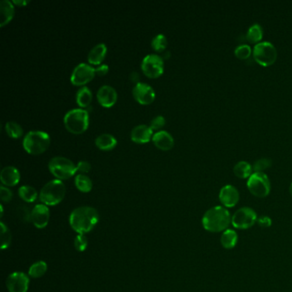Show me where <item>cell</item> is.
Instances as JSON below:
<instances>
[{
  "label": "cell",
  "mask_w": 292,
  "mask_h": 292,
  "mask_svg": "<svg viewBox=\"0 0 292 292\" xmlns=\"http://www.w3.org/2000/svg\"><path fill=\"white\" fill-rule=\"evenodd\" d=\"M99 219V213L95 208L84 206L72 211L70 215V224L76 232L85 235L94 229Z\"/></svg>",
  "instance_id": "obj_1"
},
{
  "label": "cell",
  "mask_w": 292,
  "mask_h": 292,
  "mask_svg": "<svg viewBox=\"0 0 292 292\" xmlns=\"http://www.w3.org/2000/svg\"><path fill=\"white\" fill-rule=\"evenodd\" d=\"M231 224V216L228 209L216 206L207 210L202 217V225L209 232H224Z\"/></svg>",
  "instance_id": "obj_2"
},
{
  "label": "cell",
  "mask_w": 292,
  "mask_h": 292,
  "mask_svg": "<svg viewBox=\"0 0 292 292\" xmlns=\"http://www.w3.org/2000/svg\"><path fill=\"white\" fill-rule=\"evenodd\" d=\"M51 138L45 131H31L27 133L23 141V148L32 155H39L49 148Z\"/></svg>",
  "instance_id": "obj_3"
},
{
  "label": "cell",
  "mask_w": 292,
  "mask_h": 292,
  "mask_svg": "<svg viewBox=\"0 0 292 292\" xmlns=\"http://www.w3.org/2000/svg\"><path fill=\"white\" fill-rule=\"evenodd\" d=\"M64 124L69 132L75 135L83 134L89 125L88 111L83 108L71 109L64 116Z\"/></svg>",
  "instance_id": "obj_4"
},
{
  "label": "cell",
  "mask_w": 292,
  "mask_h": 292,
  "mask_svg": "<svg viewBox=\"0 0 292 292\" xmlns=\"http://www.w3.org/2000/svg\"><path fill=\"white\" fill-rule=\"evenodd\" d=\"M66 185L61 180L54 179L43 186L40 192V200L46 206H56L66 196Z\"/></svg>",
  "instance_id": "obj_5"
},
{
  "label": "cell",
  "mask_w": 292,
  "mask_h": 292,
  "mask_svg": "<svg viewBox=\"0 0 292 292\" xmlns=\"http://www.w3.org/2000/svg\"><path fill=\"white\" fill-rule=\"evenodd\" d=\"M48 169L56 179L66 180L77 172V165L71 159L64 156H56L49 160Z\"/></svg>",
  "instance_id": "obj_6"
},
{
  "label": "cell",
  "mask_w": 292,
  "mask_h": 292,
  "mask_svg": "<svg viewBox=\"0 0 292 292\" xmlns=\"http://www.w3.org/2000/svg\"><path fill=\"white\" fill-rule=\"evenodd\" d=\"M253 57L255 62L264 67L272 66L277 60L278 51L275 46L268 41H261L253 49Z\"/></svg>",
  "instance_id": "obj_7"
},
{
  "label": "cell",
  "mask_w": 292,
  "mask_h": 292,
  "mask_svg": "<svg viewBox=\"0 0 292 292\" xmlns=\"http://www.w3.org/2000/svg\"><path fill=\"white\" fill-rule=\"evenodd\" d=\"M247 187L253 196L264 198L269 195L271 183L267 174L264 172H254L248 179Z\"/></svg>",
  "instance_id": "obj_8"
},
{
  "label": "cell",
  "mask_w": 292,
  "mask_h": 292,
  "mask_svg": "<svg viewBox=\"0 0 292 292\" xmlns=\"http://www.w3.org/2000/svg\"><path fill=\"white\" fill-rule=\"evenodd\" d=\"M257 213L251 207H242L231 216V224L236 229L247 230L257 222Z\"/></svg>",
  "instance_id": "obj_9"
},
{
  "label": "cell",
  "mask_w": 292,
  "mask_h": 292,
  "mask_svg": "<svg viewBox=\"0 0 292 292\" xmlns=\"http://www.w3.org/2000/svg\"><path fill=\"white\" fill-rule=\"evenodd\" d=\"M141 68L146 77L158 78L164 72V60L158 54H148L143 57Z\"/></svg>",
  "instance_id": "obj_10"
},
{
  "label": "cell",
  "mask_w": 292,
  "mask_h": 292,
  "mask_svg": "<svg viewBox=\"0 0 292 292\" xmlns=\"http://www.w3.org/2000/svg\"><path fill=\"white\" fill-rule=\"evenodd\" d=\"M95 69L86 63H81L71 73V82L73 85L83 87L95 77Z\"/></svg>",
  "instance_id": "obj_11"
},
{
  "label": "cell",
  "mask_w": 292,
  "mask_h": 292,
  "mask_svg": "<svg viewBox=\"0 0 292 292\" xmlns=\"http://www.w3.org/2000/svg\"><path fill=\"white\" fill-rule=\"evenodd\" d=\"M132 94L136 101L141 105H150L155 99V92L153 87L148 83H136L134 86Z\"/></svg>",
  "instance_id": "obj_12"
},
{
  "label": "cell",
  "mask_w": 292,
  "mask_h": 292,
  "mask_svg": "<svg viewBox=\"0 0 292 292\" xmlns=\"http://www.w3.org/2000/svg\"><path fill=\"white\" fill-rule=\"evenodd\" d=\"M29 285V277L24 272H13L6 280V286L9 292H27Z\"/></svg>",
  "instance_id": "obj_13"
},
{
  "label": "cell",
  "mask_w": 292,
  "mask_h": 292,
  "mask_svg": "<svg viewBox=\"0 0 292 292\" xmlns=\"http://www.w3.org/2000/svg\"><path fill=\"white\" fill-rule=\"evenodd\" d=\"M218 198L225 208H230L239 203L240 195L237 188L233 185H227L219 191Z\"/></svg>",
  "instance_id": "obj_14"
},
{
  "label": "cell",
  "mask_w": 292,
  "mask_h": 292,
  "mask_svg": "<svg viewBox=\"0 0 292 292\" xmlns=\"http://www.w3.org/2000/svg\"><path fill=\"white\" fill-rule=\"evenodd\" d=\"M50 210L45 204H37L31 211V222L34 226L43 229L48 224Z\"/></svg>",
  "instance_id": "obj_15"
},
{
  "label": "cell",
  "mask_w": 292,
  "mask_h": 292,
  "mask_svg": "<svg viewBox=\"0 0 292 292\" xmlns=\"http://www.w3.org/2000/svg\"><path fill=\"white\" fill-rule=\"evenodd\" d=\"M97 99L99 105L104 107H111L118 100L116 89L110 85H103L98 89Z\"/></svg>",
  "instance_id": "obj_16"
},
{
  "label": "cell",
  "mask_w": 292,
  "mask_h": 292,
  "mask_svg": "<svg viewBox=\"0 0 292 292\" xmlns=\"http://www.w3.org/2000/svg\"><path fill=\"white\" fill-rule=\"evenodd\" d=\"M153 130L149 125H136L131 132V138L134 142L138 144H144L153 139Z\"/></svg>",
  "instance_id": "obj_17"
},
{
  "label": "cell",
  "mask_w": 292,
  "mask_h": 292,
  "mask_svg": "<svg viewBox=\"0 0 292 292\" xmlns=\"http://www.w3.org/2000/svg\"><path fill=\"white\" fill-rule=\"evenodd\" d=\"M153 144L162 151H169L174 146V138L168 131H159L156 133L153 134Z\"/></svg>",
  "instance_id": "obj_18"
},
{
  "label": "cell",
  "mask_w": 292,
  "mask_h": 292,
  "mask_svg": "<svg viewBox=\"0 0 292 292\" xmlns=\"http://www.w3.org/2000/svg\"><path fill=\"white\" fill-rule=\"evenodd\" d=\"M21 175L19 170L12 165L4 167L0 173V180L6 187H13L20 181Z\"/></svg>",
  "instance_id": "obj_19"
},
{
  "label": "cell",
  "mask_w": 292,
  "mask_h": 292,
  "mask_svg": "<svg viewBox=\"0 0 292 292\" xmlns=\"http://www.w3.org/2000/svg\"><path fill=\"white\" fill-rule=\"evenodd\" d=\"M107 47L104 43H99L91 49L88 54V62L94 66H99L105 60Z\"/></svg>",
  "instance_id": "obj_20"
},
{
  "label": "cell",
  "mask_w": 292,
  "mask_h": 292,
  "mask_svg": "<svg viewBox=\"0 0 292 292\" xmlns=\"http://www.w3.org/2000/svg\"><path fill=\"white\" fill-rule=\"evenodd\" d=\"M14 6L13 2L10 0H2L0 2V14H1L0 25L1 27L8 24L12 20L15 14Z\"/></svg>",
  "instance_id": "obj_21"
},
{
  "label": "cell",
  "mask_w": 292,
  "mask_h": 292,
  "mask_svg": "<svg viewBox=\"0 0 292 292\" xmlns=\"http://www.w3.org/2000/svg\"><path fill=\"white\" fill-rule=\"evenodd\" d=\"M118 144L115 136L111 134L104 133L97 136L95 145L97 148L103 151H110L113 149Z\"/></svg>",
  "instance_id": "obj_22"
},
{
  "label": "cell",
  "mask_w": 292,
  "mask_h": 292,
  "mask_svg": "<svg viewBox=\"0 0 292 292\" xmlns=\"http://www.w3.org/2000/svg\"><path fill=\"white\" fill-rule=\"evenodd\" d=\"M93 99V94L90 88L83 86L77 90L76 94V100H77V105H79L81 108L88 107L90 105Z\"/></svg>",
  "instance_id": "obj_23"
},
{
  "label": "cell",
  "mask_w": 292,
  "mask_h": 292,
  "mask_svg": "<svg viewBox=\"0 0 292 292\" xmlns=\"http://www.w3.org/2000/svg\"><path fill=\"white\" fill-rule=\"evenodd\" d=\"M239 242V235L235 230L232 229H227L222 233L220 238V244L226 250H231L235 248L236 245Z\"/></svg>",
  "instance_id": "obj_24"
},
{
  "label": "cell",
  "mask_w": 292,
  "mask_h": 292,
  "mask_svg": "<svg viewBox=\"0 0 292 292\" xmlns=\"http://www.w3.org/2000/svg\"><path fill=\"white\" fill-rule=\"evenodd\" d=\"M233 171L239 179H250V177L254 173L253 166L247 161H239L236 164L233 168Z\"/></svg>",
  "instance_id": "obj_25"
},
{
  "label": "cell",
  "mask_w": 292,
  "mask_h": 292,
  "mask_svg": "<svg viewBox=\"0 0 292 292\" xmlns=\"http://www.w3.org/2000/svg\"><path fill=\"white\" fill-rule=\"evenodd\" d=\"M263 38V29L261 26L258 23H255L252 26H250V29H248L246 33V40L250 44H258L261 42V40Z\"/></svg>",
  "instance_id": "obj_26"
},
{
  "label": "cell",
  "mask_w": 292,
  "mask_h": 292,
  "mask_svg": "<svg viewBox=\"0 0 292 292\" xmlns=\"http://www.w3.org/2000/svg\"><path fill=\"white\" fill-rule=\"evenodd\" d=\"M75 185L77 190L83 193H88L93 189V182L85 174H77L75 178Z\"/></svg>",
  "instance_id": "obj_27"
},
{
  "label": "cell",
  "mask_w": 292,
  "mask_h": 292,
  "mask_svg": "<svg viewBox=\"0 0 292 292\" xmlns=\"http://www.w3.org/2000/svg\"><path fill=\"white\" fill-rule=\"evenodd\" d=\"M18 195L26 202H34L38 197L37 190L29 185H23L19 188Z\"/></svg>",
  "instance_id": "obj_28"
},
{
  "label": "cell",
  "mask_w": 292,
  "mask_h": 292,
  "mask_svg": "<svg viewBox=\"0 0 292 292\" xmlns=\"http://www.w3.org/2000/svg\"><path fill=\"white\" fill-rule=\"evenodd\" d=\"M5 130L7 135L11 138L18 139L23 135V129L18 123L15 121H9L5 125Z\"/></svg>",
  "instance_id": "obj_29"
},
{
  "label": "cell",
  "mask_w": 292,
  "mask_h": 292,
  "mask_svg": "<svg viewBox=\"0 0 292 292\" xmlns=\"http://www.w3.org/2000/svg\"><path fill=\"white\" fill-rule=\"evenodd\" d=\"M47 271V264L45 261H40L33 264L29 267V274L31 278H38L42 277Z\"/></svg>",
  "instance_id": "obj_30"
},
{
  "label": "cell",
  "mask_w": 292,
  "mask_h": 292,
  "mask_svg": "<svg viewBox=\"0 0 292 292\" xmlns=\"http://www.w3.org/2000/svg\"><path fill=\"white\" fill-rule=\"evenodd\" d=\"M151 45L154 51L162 52L167 46V39L163 34H157L151 41Z\"/></svg>",
  "instance_id": "obj_31"
},
{
  "label": "cell",
  "mask_w": 292,
  "mask_h": 292,
  "mask_svg": "<svg viewBox=\"0 0 292 292\" xmlns=\"http://www.w3.org/2000/svg\"><path fill=\"white\" fill-rule=\"evenodd\" d=\"M0 225H1V249L4 250L10 247V245L12 244V236L8 227L6 226L4 222H1Z\"/></svg>",
  "instance_id": "obj_32"
},
{
  "label": "cell",
  "mask_w": 292,
  "mask_h": 292,
  "mask_svg": "<svg viewBox=\"0 0 292 292\" xmlns=\"http://www.w3.org/2000/svg\"><path fill=\"white\" fill-rule=\"evenodd\" d=\"M252 49L250 45L246 44H242V45L237 46L234 51L236 57L239 60H245L250 59V56L252 55Z\"/></svg>",
  "instance_id": "obj_33"
},
{
  "label": "cell",
  "mask_w": 292,
  "mask_h": 292,
  "mask_svg": "<svg viewBox=\"0 0 292 292\" xmlns=\"http://www.w3.org/2000/svg\"><path fill=\"white\" fill-rule=\"evenodd\" d=\"M272 165V160L266 158L258 159L254 163L253 170L254 172H263L264 170H267Z\"/></svg>",
  "instance_id": "obj_34"
},
{
  "label": "cell",
  "mask_w": 292,
  "mask_h": 292,
  "mask_svg": "<svg viewBox=\"0 0 292 292\" xmlns=\"http://www.w3.org/2000/svg\"><path fill=\"white\" fill-rule=\"evenodd\" d=\"M88 241L87 237L83 234H78L74 240L75 248L79 252L85 251L86 249L88 247Z\"/></svg>",
  "instance_id": "obj_35"
},
{
  "label": "cell",
  "mask_w": 292,
  "mask_h": 292,
  "mask_svg": "<svg viewBox=\"0 0 292 292\" xmlns=\"http://www.w3.org/2000/svg\"><path fill=\"white\" fill-rule=\"evenodd\" d=\"M165 125V119L162 115H158L154 116L153 120H151L149 126L153 131H159L161 128L164 127Z\"/></svg>",
  "instance_id": "obj_36"
},
{
  "label": "cell",
  "mask_w": 292,
  "mask_h": 292,
  "mask_svg": "<svg viewBox=\"0 0 292 292\" xmlns=\"http://www.w3.org/2000/svg\"><path fill=\"white\" fill-rule=\"evenodd\" d=\"M0 197H1L2 202H10L12 200L13 194H12V190L8 188L1 186L0 187Z\"/></svg>",
  "instance_id": "obj_37"
},
{
  "label": "cell",
  "mask_w": 292,
  "mask_h": 292,
  "mask_svg": "<svg viewBox=\"0 0 292 292\" xmlns=\"http://www.w3.org/2000/svg\"><path fill=\"white\" fill-rule=\"evenodd\" d=\"M77 171L80 172V174H85V173L89 172L91 170L90 163L86 160H80L77 165Z\"/></svg>",
  "instance_id": "obj_38"
},
{
  "label": "cell",
  "mask_w": 292,
  "mask_h": 292,
  "mask_svg": "<svg viewBox=\"0 0 292 292\" xmlns=\"http://www.w3.org/2000/svg\"><path fill=\"white\" fill-rule=\"evenodd\" d=\"M272 219L267 215L260 216L257 218V224L262 228H268L272 225Z\"/></svg>",
  "instance_id": "obj_39"
},
{
  "label": "cell",
  "mask_w": 292,
  "mask_h": 292,
  "mask_svg": "<svg viewBox=\"0 0 292 292\" xmlns=\"http://www.w3.org/2000/svg\"><path fill=\"white\" fill-rule=\"evenodd\" d=\"M108 71H109V66L107 65H101L95 69V74L99 77H104L107 74Z\"/></svg>",
  "instance_id": "obj_40"
},
{
  "label": "cell",
  "mask_w": 292,
  "mask_h": 292,
  "mask_svg": "<svg viewBox=\"0 0 292 292\" xmlns=\"http://www.w3.org/2000/svg\"><path fill=\"white\" fill-rule=\"evenodd\" d=\"M12 2H13L15 6H21V7H22V6H27L30 1H28V0H13Z\"/></svg>",
  "instance_id": "obj_41"
},
{
  "label": "cell",
  "mask_w": 292,
  "mask_h": 292,
  "mask_svg": "<svg viewBox=\"0 0 292 292\" xmlns=\"http://www.w3.org/2000/svg\"><path fill=\"white\" fill-rule=\"evenodd\" d=\"M131 81H133L134 83H138L140 82H138V80H139V74L137 73V72H132L131 75Z\"/></svg>",
  "instance_id": "obj_42"
},
{
  "label": "cell",
  "mask_w": 292,
  "mask_h": 292,
  "mask_svg": "<svg viewBox=\"0 0 292 292\" xmlns=\"http://www.w3.org/2000/svg\"><path fill=\"white\" fill-rule=\"evenodd\" d=\"M4 208L3 205H1V217H3Z\"/></svg>",
  "instance_id": "obj_43"
},
{
  "label": "cell",
  "mask_w": 292,
  "mask_h": 292,
  "mask_svg": "<svg viewBox=\"0 0 292 292\" xmlns=\"http://www.w3.org/2000/svg\"><path fill=\"white\" fill-rule=\"evenodd\" d=\"M289 193H290V195H291L292 196V183L291 185H290V186H289Z\"/></svg>",
  "instance_id": "obj_44"
}]
</instances>
